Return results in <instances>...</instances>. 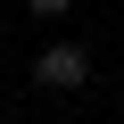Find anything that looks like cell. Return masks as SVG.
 Returning <instances> with one entry per match:
<instances>
[{
    "mask_svg": "<svg viewBox=\"0 0 124 124\" xmlns=\"http://www.w3.org/2000/svg\"><path fill=\"white\" fill-rule=\"evenodd\" d=\"M66 8H75V0H25V17H41V25H58Z\"/></svg>",
    "mask_w": 124,
    "mask_h": 124,
    "instance_id": "cell-2",
    "label": "cell"
},
{
    "mask_svg": "<svg viewBox=\"0 0 124 124\" xmlns=\"http://www.w3.org/2000/svg\"><path fill=\"white\" fill-rule=\"evenodd\" d=\"M116 116H124V99H116Z\"/></svg>",
    "mask_w": 124,
    "mask_h": 124,
    "instance_id": "cell-4",
    "label": "cell"
},
{
    "mask_svg": "<svg viewBox=\"0 0 124 124\" xmlns=\"http://www.w3.org/2000/svg\"><path fill=\"white\" fill-rule=\"evenodd\" d=\"M33 83L41 91H83L91 83V41H41L33 50Z\"/></svg>",
    "mask_w": 124,
    "mask_h": 124,
    "instance_id": "cell-1",
    "label": "cell"
},
{
    "mask_svg": "<svg viewBox=\"0 0 124 124\" xmlns=\"http://www.w3.org/2000/svg\"><path fill=\"white\" fill-rule=\"evenodd\" d=\"M0 124H8V108H0Z\"/></svg>",
    "mask_w": 124,
    "mask_h": 124,
    "instance_id": "cell-3",
    "label": "cell"
}]
</instances>
